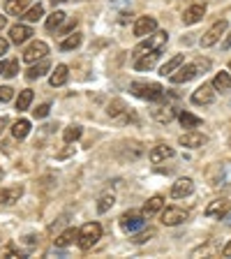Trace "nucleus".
<instances>
[{
  "instance_id": "nucleus-4",
  "label": "nucleus",
  "mask_w": 231,
  "mask_h": 259,
  "mask_svg": "<svg viewBox=\"0 0 231 259\" xmlns=\"http://www.w3.org/2000/svg\"><path fill=\"white\" fill-rule=\"evenodd\" d=\"M100 238H102V225H100V222H88V225H83L79 229L76 243H79L81 250H90Z\"/></svg>"
},
{
  "instance_id": "nucleus-42",
  "label": "nucleus",
  "mask_w": 231,
  "mask_h": 259,
  "mask_svg": "<svg viewBox=\"0 0 231 259\" xmlns=\"http://www.w3.org/2000/svg\"><path fill=\"white\" fill-rule=\"evenodd\" d=\"M72 153H74V146H70V148H65V151L58 153V160H65V157H70Z\"/></svg>"
},
{
  "instance_id": "nucleus-32",
  "label": "nucleus",
  "mask_w": 231,
  "mask_h": 259,
  "mask_svg": "<svg viewBox=\"0 0 231 259\" xmlns=\"http://www.w3.org/2000/svg\"><path fill=\"white\" fill-rule=\"evenodd\" d=\"M65 23V12H54V14L47 19V30H56Z\"/></svg>"
},
{
  "instance_id": "nucleus-43",
  "label": "nucleus",
  "mask_w": 231,
  "mask_h": 259,
  "mask_svg": "<svg viewBox=\"0 0 231 259\" xmlns=\"http://www.w3.org/2000/svg\"><path fill=\"white\" fill-rule=\"evenodd\" d=\"M74 28H76V19H74V21H67V23H65V26H63V32L67 35V32H72Z\"/></svg>"
},
{
  "instance_id": "nucleus-53",
  "label": "nucleus",
  "mask_w": 231,
  "mask_h": 259,
  "mask_svg": "<svg viewBox=\"0 0 231 259\" xmlns=\"http://www.w3.org/2000/svg\"><path fill=\"white\" fill-rule=\"evenodd\" d=\"M229 146H231V139H229Z\"/></svg>"
},
{
  "instance_id": "nucleus-19",
  "label": "nucleus",
  "mask_w": 231,
  "mask_h": 259,
  "mask_svg": "<svg viewBox=\"0 0 231 259\" xmlns=\"http://www.w3.org/2000/svg\"><path fill=\"white\" fill-rule=\"evenodd\" d=\"M157 58H160V51H151V54H144V56H139V58H134V67H136L139 72L151 70L153 65L157 63Z\"/></svg>"
},
{
  "instance_id": "nucleus-38",
  "label": "nucleus",
  "mask_w": 231,
  "mask_h": 259,
  "mask_svg": "<svg viewBox=\"0 0 231 259\" xmlns=\"http://www.w3.org/2000/svg\"><path fill=\"white\" fill-rule=\"evenodd\" d=\"M49 111H51V104H39L37 109H32V116L35 118H47Z\"/></svg>"
},
{
  "instance_id": "nucleus-2",
  "label": "nucleus",
  "mask_w": 231,
  "mask_h": 259,
  "mask_svg": "<svg viewBox=\"0 0 231 259\" xmlns=\"http://www.w3.org/2000/svg\"><path fill=\"white\" fill-rule=\"evenodd\" d=\"M210 67V60H197V63L192 65H180L176 72H171L169 74V79H171V83H188V81H192L197 74H204L201 70H208Z\"/></svg>"
},
{
  "instance_id": "nucleus-34",
  "label": "nucleus",
  "mask_w": 231,
  "mask_h": 259,
  "mask_svg": "<svg viewBox=\"0 0 231 259\" xmlns=\"http://www.w3.org/2000/svg\"><path fill=\"white\" fill-rule=\"evenodd\" d=\"M113 204H116V197H113V194H102L100 201H97V213H107Z\"/></svg>"
},
{
  "instance_id": "nucleus-17",
  "label": "nucleus",
  "mask_w": 231,
  "mask_h": 259,
  "mask_svg": "<svg viewBox=\"0 0 231 259\" xmlns=\"http://www.w3.org/2000/svg\"><path fill=\"white\" fill-rule=\"evenodd\" d=\"M151 162L153 164H160V162H167L169 157H173V148L171 146H164V144H160V146H155L151 151Z\"/></svg>"
},
{
  "instance_id": "nucleus-3",
  "label": "nucleus",
  "mask_w": 231,
  "mask_h": 259,
  "mask_svg": "<svg viewBox=\"0 0 231 259\" xmlns=\"http://www.w3.org/2000/svg\"><path fill=\"white\" fill-rule=\"evenodd\" d=\"M167 42H169L167 30H155V32H151V35H148V39H144V42L134 49V54H132V56H134V58H139V56L151 54V51H162Z\"/></svg>"
},
{
  "instance_id": "nucleus-41",
  "label": "nucleus",
  "mask_w": 231,
  "mask_h": 259,
  "mask_svg": "<svg viewBox=\"0 0 231 259\" xmlns=\"http://www.w3.org/2000/svg\"><path fill=\"white\" fill-rule=\"evenodd\" d=\"M12 97H14V88H10V86H0V102H10Z\"/></svg>"
},
{
  "instance_id": "nucleus-29",
  "label": "nucleus",
  "mask_w": 231,
  "mask_h": 259,
  "mask_svg": "<svg viewBox=\"0 0 231 259\" xmlns=\"http://www.w3.org/2000/svg\"><path fill=\"white\" fill-rule=\"evenodd\" d=\"M173 109L171 107H160V109H153V118L160 120V123H169V120H173Z\"/></svg>"
},
{
  "instance_id": "nucleus-20",
  "label": "nucleus",
  "mask_w": 231,
  "mask_h": 259,
  "mask_svg": "<svg viewBox=\"0 0 231 259\" xmlns=\"http://www.w3.org/2000/svg\"><path fill=\"white\" fill-rule=\"evenodd\" d=\"M162 206H164V199H162L160 194H155V197H151V199L144 204V208H141V215H144V218H153L157 210H162Z\"/></svg>"
},
{
  "instance_id": "nucleus-40",
  "label": "nucleus",
  "mask_w": 231,
  "mask_h": 259,
  "mask_svg": "<svg viewBox=\"0 0 231 259\" xmlns=\"http://www.w3.org/2000/svg\"><path fill=\"white\" fill-rule=\"evenodd\" d=\"M0 257H16V259H19V257H23V254L19 252L14 245H5V248L0 250Z\"/></svg>"
},
{
  "instance_id": "nucleus-24",
  "label": "nucleus",
  "mask_w": 231,
  "mask_h": 259,
  "mask_svg": "<svg viewBox=\"0 0 231 259\" xmlns=\"http://www.w3.org/2000/svg\"><path fill=\"white\" fill-rule=\"evenodd\" d=\"M42 16H44V5H42V3H37V5H32L30 10L23 12L21 19H23L26 23H35V21H39Z\"/></svg>"
},
{
  "instance_id": "nucleus-23",
  "label": "nucleus",
  "mask_w": 231,
  "mask_h": 259,
  "mask_svg": "<svg viewBox=\"0 0 231 259\" xmlns=\"http://www.w3.org/2000/svg\"><path fill=\"white\" fill-rule=\"evenodd\" d=\"M213 88L220 93H226L231 88V72H217L213 79Z\"/></svg>"
},
{
  "instance_id": "nucleus-5",
  "label": "nucleus",
  "mask_w": 231,
  "mask_h": 259,
  "mask_svg": "<svg viewBox=\"0 0 231 259\" xmlns=\"http://www.w3.org/2000/svg\"><path fill=\"white\" fill-rule=\"evenodd\" d=\"M226 28H229V23L224 21V19H220V21H215L213 23V26L208 28V30H206V35L204 37L199 39V44L204 49H208V47H213V44H217L222 39V35H224L226 32Z\"/></svg>"
},
{
  "instance_id": "nucleus-45",
  "label": "nucleus",
  "mask_w": 231,
  "mask_h": 259,
  "mask_svg": "<svg viewBox=\"0 0 231 259\" xmlns=\"http://www.w3.org/2000/svg\"><path fill=\"white\" fill-rule=\"evenodd\" d=\"M222 254H224V257H231V241L226 243L224 248H222Z\"/></svg>"
},
{
  "instance_id": "nucleus-6",
  "label": "nucleus",
  "mask_w": 231,
  "mask_h": 259,
  "mask_svg": "<svg viewBox=\"0 0 231 259\" xmlns=\"http://www.w3.org/2000/svg\"><path fill=\"white\" fill-rule=\"evenodd\" d=\"M144 225H146V218L141 215V213H125V215L120 218V229L127 234L139 232Z\"/></svg>"
},
{
  "instance_id": "nucleus-11",
  "label": "nucleus",
  "mask_w": 231,
  "mask_h": 259,
  "mask_svg": "<svg viewBox=\"0 0 231 259\" xmlns=\"http://www.w3.org/2000/svg\"><path fill=\"white\" fill-rule=\"evenodd\" d=\"M194 192V183L192 178H178L171 188V197L173 199H183V197H190Z\"/></svg>"
},
{
  "instance_id": "nucleus-8",
  "label": "nucleus",
  "mask_w": 231,
  "mask_h": 259,
  "mask_svg": "<svg viewBox=\"0 0 231 259\" xmlns=\"http://www.w3.org/2000/svg\"><path fill=\"white\" fill-rule=\"evenodd\" d=\"M185 220H188V210L178 208V206H167L164 213H162V222H164L167 227H176Z\"/></svg>"
},
{
  "instance_id": "nucleus-48",
  "label": "nucleus",
  "mask_w": 231,
  "mask_h": 259,
  "mask_svg": "<svg viewBox=\"0 0 231 259\" xmlns=\"http://www.w3.org/2000/svg\"><path fill=\"white\" fill-rule=\"evenodd\" d=\"M5 23H7V19H5V16H0V30L5 28Z\"/></svg>"
},
{
  "instance_id": "nucleus-44",
  "label": "nucleus",
  "mask_w": 231,
  "mask_h": 259,
  "mask_svg": "<svg viewBox=\"0 0 231 259\" xmlns=\"http://www.w3.org/2000/svg\"><path fill=\"white\" fill-rule=\"evenodd\" d=\"M7 47H10V42H7V39H3V37H0V56H3V54H7Z\"/></svg>"
},
{
  "instance_id": "nucleus-16",
  "label": "nucleus",
  "mask_w": 231,
  "mask_h": 259,
  "mask_svg": "<svg viewBox=\"0 0 231 259\" xmlns=\"http://www.w3.org/2000/svg\"><path fill=\"white\" fill-rule=\"evenodd\" d=\"M21 194H23V188H21V185H12V188L0 190V204H5V206L16 204V201L21 199Z\"/></svg>"
},
{
  "instance_id": "nucleus-46",
  "label": "nucleus",
  "mask_w": 231,
  "mask_h": 259,
  "mask_svg": "<svg viewBox=\"0 0 231 259\" xmlns=\"http://www.w3.org/2000/svg\"><path fill=\"white\" fill-rule=\"evenodd\" d=\"M5 125H7V118H5V116H0V135H3V130H5Z\"/></svg>"
},
{
  "instance_id": "nucleus-14",
  "label": "nucleus",
  "mask_w": 231,
  "mask_h": 259,
  "mask_svg": "<svg viewBox=\"0 0 231 259\" xmlns=\"http://www.w3.org/2000/svg\"><path fill=\"white\" fill-rule=\"evenodd\" d=\"M32 37V30L26 26V23H16V26L10 28V42L12 44H23Z\"/></svg>"
},
{
  "instance_id": "nucleus-39",
  "label": "nucleus",
  "mask_w": 231,
  "mask_h": 259,
  "mask_svg": "<svg viewBox=\"0 0 231 259\" xmlns=\"http://www.w3.org/2000/svg\"><path fill=\"white\" fill-rule=\"evenodd\" d=\"M151 236H155V229H148V232H141V234H136L134 238H132V243H136V245H141V243H146Z\"/></svg>"
},
{
  "instance_id": "nucleus-21",
  "label": "nucleus",
  "mask_w": 231,
  "mask_h": 259,
  "mask_svg": "<svg viewBox=\"0 0 231 259\" xmlns=\"http://www.w3.org/2000/svg\"><path fill=\"white\" fill-rule=\"evenodd\" d=\"M183 63H185V56H183V54L173 56L171 60H167V63H164V65H162V67H160V74H162V76H169V74H171V72H176V70H178V67H180V65H183Z\"/></svg>"
},
{
  "instance_id": "nucleus-27",
  "label": "nucleus",
  "mask_w": 231,
  "mask_h": 259,
  "mask_svg": "<svg viewBox=\"0 0 231 259\" xmlns=\"http://www.w3.org/2000/svg\"><path fill=\"white\" fill-rule=\"evenodd\" d=\"M217 178H213V185H229L231 183V164H222L217 167Z\"/></svg>"
},
{
  "instance_id": "nucleus-18",
  "label": "nucleus",
  "mask_w": 231,
  "mask_h": 259,
  "mask_svg": "<svg viewBox=\"0 0 231 259\" xmlns=\"http://www.w3.org/2000/svg\"><path fill=\"white\" fill-rule=\"evenodd\" d=\"M67 79H70V70H67V65H58L54 72H51V76H49V83L51 86H65L67 83Z\"/></svg>"
},
{
  "instance_id": "nucleus-9",
  "label": "nucleus",
  "mask_w": 231,
  "mask_h": 259,
  "mask_svg": "<svg viewBox=\"0 0 231 259\" xmlns=\"http://www.w3.org/2000/svg\"><path fill=\"white\" fill-rule=\"evenodd\" d=\"M213 102H215V88H213V83H201L192 93V104H213Z\"/></svg>"
},
{
  "instance_id": "nucleus-47",
  "label": "nucleus",
  "mask_w": 231,
  "mask_h": 259,
  "mask_svg": "<svg viewBox=\"0 0 231 259\" xmlns=\"http://www.w3.org/2000/svg\"><path fill=\"white\" fill-rule=\"evenodd\" d=\"M231 47V35H226V39H224V44H222V49H229Z\"/></svg>"
},
{
  "instance_id": "nucleus-12",
  "label": "nucleus",
  "mask_w": 231,
  "mask_h": 259,
  "mask_svg": "<svg viewBox=\"0 0 231 259\" xmlns=\"http://www.w3.org/2000/svg\"><path fill=\"white\" fill-rule=\"evenodd\" d=\"M204 16H206V5H204V3H197V5H192V7H188V10H185L183 23H185V26H194V23H199Z\"/></svg>"
},
{
  "instance_id": "nucleus-49",
  "label": "nucleus",
  "mask_w": 231,
  "mask_h": 259,
  "mask_svg": "<svg viewBox=\"0 0 231 259\" xmlns=\"http://www.w3.org/2000/svg\"><path fill=\"white\" fill-rule=\"evenodd\" d=\"M60 3H67V0H54V5H60Z\"/></svg>"
},
{
  "instance_id": "nucleus-33",
  "label": "nucleus",
  "mask_w": 231,
  "mask_h": 259,
  "mask_svg": "<svg viewBox=\"0 0 231 259\" xmlns=\"http://www.w3.org/2000/svg\"><path fill=\"white\" fill-rule=\"evenodd\" d=\"M79 44H81V35L74 32V35H67V37L60 42V49H63V51H72V49H76Z\"/></svg>"
},
{
  "instance_id": "nucleus-15",
  "label": "nucleus",
  "mask_w": 231,
  "mask_h": 259,
  "mask_svg": "<svg viewBox=\"0 0 231 259\" xmlns=\"http://www.w3.org/2000/svg\"><path fill=\"white\" fill-rule=\"evenodd\" d=\"M178 144L185 146V148H201L206 144V137L201 132H185V135H180Z\"/></svg>"
},
{
  "instance_id": "nucleus-10",
  "label": "nucleus",
  "mask_w": 231,
  "mask_h": 259,
  "mask_svg": "<svg viewBox=\"0 0 231 259\" xmlns=\"http://www.w3.org/2000/svg\"><path fill=\"white\" fill-rule=\"evenodd\" d=\"M157 30V21L153 16H139L134 23V35L136 37H146V35H151V32Z\"/></svg>"
},
{
  "instance_id": "nucleus-7",
  "label": "nucleus",
  "mask_w": 231,
  "mask_h": 259,
  "mask_svg": "<svg viewBox=\"0 0 231 259\" xmlns=\"http://www.w3.org/2000/svg\"><path fill=\"white\" fill-rule=\"evenodd\" d=\"M49 54V47H47V42H42V39H37V42H32L30 47L23 51V60L26 63H37V60H42L44 56Z\"/></svg>"
},
{
  "instance_id": "nucleus-1",
  "label": "nucleus",
  "mask_w": 231,
  "mask_h": 259,
  "mask_svg": "<svg viewBox=\"0 0 231 259\" xmlns=\"http://www.w3.org/2000/svg\"><path fill=\"white\" fill-rule=\"evenodd\" d=\"M129 91H132V95L148 100V102H157V100L164 97V88L160 83H155V81H132Z\"/></svg>"
},
{
  "instance_id": "nucleus-13",
  "label": "nucleus",
  "mask_w": 231,
  "mask_h": 259,
  "mask_svg": "<svg viewBox=\"0 0 231 259\" xmlns=\"http://www.w3.org/2000/svg\"><path fill=\"white\" fill-rule=\"evenodd\" d=\"M231 208V201L229 199H215V201H210L208 206H206V218H222L226 215Z\"/></svg>"
},
{
  "instance_id": "nucleus-22",
  "label": "nucleus",
  "mask_w": 231,
  "mask_h": 259,
  "mask_svg": "<svg viewBox=\"0 0 231 259\" xmlns=\"http://www.w3.org/2000/svg\"><path fill=\"white\" fill-rule=\"evenodd\" d=\"M49 70H51V63L42 58V60H39L37 65L32 63V67H30V70L26 72V76H28V79H39V76H44V74H47Z\"/></svg>"
},
{
  "instance_id": "nucleus-51",
  "label": "nucleus",
  "mask_w": 231,
  "mask_h": 259,
  "mask_svg": "<svg viewBox=\"0 0 231 259\" xmlns=\"http://www.w3.org/2000/svg\"><path fill=\"white\" fill-rule=\"evenodd\" d=\"M226 225H231V213H229V218H226Z\"/></svg>"
},
{
  "instance_id": "nucleus-50",
  "label": "nucleus",
  "mask_w": 231,
  "mask_h": 259,
  "mask_svg": "<svg viewBox=\"0 0 231 259\" xmlns=\"http://www.w3.org/2000/svg\"><path fill=\"white\" fill-rule=\"evenodd\" d=\"M3 70H5V65H3V63H0V74H3Z\"/></svg>"
},
{
  "instance_id": "nucleus-52",
  "label": "nucleus",
  "mask_w": 231,
  "mask_h": 259,
  "mask_svg": "<svg viewBox=\"0 0 231 259\" xmlns=\"http://www.w3.org/2000/svg\"><path fill=\"white\" fill-rule=\"evenodd\" d=\"M229 72H231V65H229Z\"/></svg>"
},
{
  "instance_id": "nucleus-37",
  "label": "nucleus",
  "mask_w": 231,
  "mask_h": 259,
  "mask_svg": "<svg viewBox=\"0 0 231 259\" xmlns=\"http://www.w3.org/2000/svg\"><path fill=\"white\" fill-rule=\"evenodd\" d=\"M16 72H19V60H10V63H5V70H3V74H5L7 79L16 76Z\"/></svg>"
},
{
  "instance_id": "nucleus-30",
  "label": "nucleus",
  "mask_w": 231,
  "mask_h": 259,
  "mask_svg": "<svg viewBox=\"0 0 231 259\" xmlns=\"http://www.w3.org/2000/svg\"><path fill=\"white\" fill-rule=\"evenodd\" d=\"M30 102H32V91L26 88V91H21L19 97H16V109H19V111H26V109L30 107Z\"/></svg>"
},
{
  "instance_id": "nucleus-26",
  "label": "nucleus",
  "mask_w": 231,
  "mask_h": 259,
  "mask_svg": "<svg viewBox=\"0 0 231 259\" xmlns=\"http://www.w3.org/2000/svg\"><path fill=\"white\" fill-rule=\"evenodd\" d=\"M76 236H79L76 229H65V232L56 238V248H67V245H72V243L76 241Z\"/></svg>"
},
{
  "instance_id": "nucleus-25",
  "label": "nucleus",
  "mask_w": 231,
  "mask_h": 259,
  "mask_svg": "<svg viewBox=\"0 0 231 259\" xmlns=\"http://www.w3.org/2000/svg\"><path fill=\"white\" fill-rule=\"evenodd\" d=\"M28 132H30V120H26V118L16 120V123L12 125V135H14V139H26Z\"/></svg>"
},
{
  "instance_id": "nucleus-36",
  "label": "nucleus",
  "mask_w": 231,
  "mask_h": 259,
  "mask_svg": "<svg viewBox=\"0 0 231 259\" xmlns=\"http://www.w3.org/2000/svg\"><path fill=\"white\" fill-rule=\"evenodd\" d=\"M125 111V102L123 100H113L111 104H109V109H107V113L111 116V118H116V116H120V113Z\"/></svg>"
},
{
  "instance_id": "nucleus-35",
  "label": "nucleus",
  "mask_w": 231,
  "mask_h": 259,
  "mask_svg": "<svg viewBox=\"0 0 231 259\" xmlns=\"http://www.w3.org/2000/svg\"><path fill=\"white\" fill-rule=\"evenodd\" d=\"M81 137V127L79 125H70V127H65L63 132V139L67 141V144H72V141H76Z\"/></svg>"
},
{
  "instance_id": "nucleus-28",
  "label": "nucleus",
  "mask_w": 231,
  "mask_h": 259,
  "mask_svg": "<svg viewBox=\"0 0 231 259\" xmlns=\"http://www.w3.org/2000/svg\"><path fill=\"white\" fill-rule=\"evenodd\" d=\"M5 12L12 16H19L26 12V0H7L5 3Z\"/></svg>"
},
{
  "instance_id": "nucleus-31",
  "label": "nucleus",
  "mask_w": 231,
  "mask_h": 259,
  "mask_svg": "<svg viewBox=\"0 0 231 259\" xmlns=\"http://www.w3.org/2000/svg\"><path fill=\"white\" fill-rule=\"evenodd\" d=\"M178 118H180L183 127H199V125H201L199 116H194V113H190V111H183L180 116H178Z\"/></svg>"
}]
</instances>
